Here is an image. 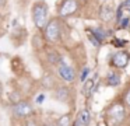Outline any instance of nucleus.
<instances>
[{
	"label": "nucleus",
	"mask_w": 130,
	"mask_h": 126,
	"mask_svg": "<svg viewBox=\"0 0 130 126\" xmlns=\"http://www.w3.org/2000/svg\"><path fill=\"white\" fill-rule=\"evenodd\" d=\"M48 4L45 2H37L32 6V22L38 30H43L48 22Z\"/></svg>",
	"instance_id": "f257e3e1"
},
{
	"label": "nucleus",
	"mask_w": 130,
	"mask_h": 126,
	"mask_svg": "<svg viewBox=\"0 0 130 126\" xmlns=\"http://www.w3.org/2000/svg\"><path fill=\"white\" fill-rule=\"evenodd\" d=\"M43 32H45V38L48 39L51 44H56L60 41V36H62V27H60V22L57 18L51 20L49 22H46L45 28H43Z\"/></svg>",
	"instance_id": "f03ea898"
},
{
	"label": "nucleus",
	"mask_w": 130,
	"mask_h": 126,
	"mask_svg": "<svg viewBox=\"0 0 130 126\" xmlns=\"http://www.w3.org/2000/svg\"><path fill=\"white\" fill-rule=\"evenodd\" d=\"M80 8L78 0H63L59 7V16L60 17H70L76 14Z\"/></svg>",
	"instance_id": "7ed1b4c3"
},
{
	"label": "nucleus",
	"mask_w": 130,
	"mask_h": 126,
	"mask_svg": "<svg viewBox=\"0 0 130 126\" xmlns=\"http://www.w3.org/2000/svg\"><path fill=\"white\" fill-rule=\"evenodd\" d=\"M108 116L113 123H120L123 122L126 112H124V106L122 104H113L109 109H108Z\"/></svg>",
	"instance_id": "20e7f679"
},
{
	"label": "nucleus",
	"mask_w": 130,
	"mask_h": 126,
	"mask_svg": "<svg viewBox=\"0 0 130 126\" xmlns=\"http://www.w3.org/2000/svg\"><path fill=\"white\" fill-rule=\"evenodd\" d=\"M129 60H130V55L126 50H119L118 53H115L112 56V64L118 69H124L129 64Z\"/></svg>",
	"instance_id": "39448f33"
},
{
	"label": "nucleus",
	"mask_w": 130,
	"mask_h": 126,
	"mask_svg": "<svg viewBox=\"0 0 130 126\" xmlns=\"http://www.w3.org/2000/svg\"><path fill=\"white\" fill-rule=\"evenodd\" d=\"M13 112H14L17 116L25 118V116H28V115H31L34 111H32V106L29 105L28 102H25V101H20V102L14 104V106H13Z\"/></svg>",
	"instance_id": "423d86ee"
},
{
	"label": "nucleus",
	"mask_w": 130,
	"mask_h": 126,
	"mask_svg": "<svg viewBox=\"0 0 130 126\" xmlns=\"http://www.w3.org/2000/svg\"><path fill=\"white\" fill-rule=\"evenodd\" d=\"M57 72H59L60 77H62L64 81H67V83H71V81H74V78H76V73H74V70L71 69L70 66L64 64V63H59V69H57Z\"/></svg>",
	"instance_id": "0eeeda50"
},
{
	"label": "nucleus",
	"mask_w": 130,
	"mask_h": 126,
	"mask_svg": "<svg viewBox=\"0 0 130 126\" xmlns=\"http://www.w3.org/2000/svg\"><path fill=\"white\" fill-rule=\"evenodd\" d=\"M99 18L105 22L112 21V20L115 18V10H113L110 6H102L101 10H99Z\"/></svg>",
	"instance_id": "6e6552de"
},
{
	"label": "nucleus",
	"mask_w": 130,
	"mask_h": 126,
	"mask_svg": "<svg viewBox=\"0 0 130 126\" xmlns=\"http://www.w3.org/2000/svg\"><path fill=\"white\" fill-rule=\"evenodd\" d=\"M94 91V80H85L84 81V86H83V94L85 95V97H91V94H92Z\"/></svg>",
	"instance_id": "1a4fd4ad"
},
{
	"label": "nucleus",
	"mask_w": 130,
	"mask_h": 126,
	"mask_svg": "<svg viewBox=\"0 0 130 126\" xmlns=\"http://www.w3.org/2000/svg\"><path fill=\"white\" fill-rule=\"evenodd\" d=\"M78 119H80V122H81L83 126H88L90 125V120H91L90 111H88V109H83L78 115Z\"/></svg>",
	"instance_id": "9d476101"
},
{
	"label": "nucleus",
	"mask_w": 130,
	"mask_h": 126,
	"mask_svg": "<svg viewBox=\"0 0 130 126\" xmlns=\"http://www.w3.org/2000/svg\"><path fill=\"white\" fill-rule=\"evenodd\" d=\"M106 83H108V86H110V87L119 86V83H120V76L116 74V73H112V74H109L106 77Z\"/></svg>",
	"instance_id": "9b49d317"
},
{
	"label": "nucleus",
	"mask_w": 130,
	"mask_h": 126,
	"mask_svg": "<svg viewBox=\"0 0 130 126\" xmlns=\"http://www.w3.org/2000/svg\"><path fill=\"white\" fill-rule=\"evenodd\" d=\"M56 98H57V100H60V101H66L69 98V90L66 88V87H60V88H57Z\"/></svg>",
	"instance_id": "f8f14e48"
},
{
	"label": "nucleus",
	"mask_w": 130,
	"mask_h": 126,
	"mask_svg": "<svg viewBox=\"0 0 130 126\" xmlns=\"http://www.w3.org/2000/svg\"><path fill=\"white\" fill-rule=\"evenodd\" d=\"M91 34H92V35L95 36L99 42L104 41L105 36H106V32H105L104 30H101V28H94V30H91Z\"/></svg>",
	"instance_id": "ddd939ff"
},
{
	"label": "nucleus",
	"mask_w": 130,
	"mask_h": 126,
	"mask_svg": "<svg viewBox=\"0 0 130 126\" xmlns=\"http://www.w3.org/2000/svg\"><path fill=\"white\" fill-rule=\"evenodd\" d=\"M71 125V118L70 115H63L57 119V123L56 126H70Z\"/></svg>",
	"instance_id": "4468645a"
},
{
	"label": "nucleus",
	"mask_w": 130,
	"mask_h": 126,
	"mask_svg": "<svg viewBox=\"0 0 130 126\" xmlns=\"http://www.w3.org/2000/svg\"><path fill=\"white\" fill-rule=\"evenodd\" d=\"M49 62H51L52 64H57L60 63V56L57 52H51L49 53Z\"/></svg>",
	"instance_id": "2eb2a0df"
},
{
	"label": "nucleus",
	"mask_w": 130,
	"mask_h": 126,
	"mask_svg": "<svg viewBox=\"0 0 130 126\" xmlns=\"http://www.w3.org/2000/svg\"><path fill=\"white\" fill-rule=\"evenodd\" d=\"M10 101H11L13 104L20 102V101H21V95H20V92H17V91L11 92V94H10Z\"/></svg>",
	"instance_id": "dca6fc26"
},
{
	"label": "nucleus",
	"mask_w": 130,
	"mask_h": 126,
	"mask_svg": "<svg viewBox=\"0 0 130 126\" xmlns=\"http://www.w3.org/2000/svg\"><path fill=\"white\" fill-rule=\"evenodd\" d=\"M122 16H123V6H120V7H118V10L115 11V17H116V22H118V24L120 22V20L123 18Z\"/></svg>",
	"instance_id": "f3484780"
},
{
	"label": "nucleus",
	"mask_w": 130,
	"mask_h": 126,
	"mask_svg": "<svg viewBox=\"0 0 130 126\" xmlns=\"http://www.w3.org/2000/svg\"><path fill=\"white\" fill-rule=\"evenodd\" d=\"M129 24H130V17H123V18L120 20V22H119L118 25H119L120 28H126Z\"/></svg>",
	"instance_id": "a211bd4d"
},
{
	"label": "nucleus",
	"mask_w": 130,
	"mask_h": 126,
	"mask_svg": "<svg viewBox=\"0 0 130 126\" xmlns=\"http://www.w3.org/2000/svg\"><path fill=\"white\" fill-rule=\"evenodd\" d=\"M88 73H90V69L88 67H85L84 70H83V73H81V81H85V78H87V76H88Z\"/></svg>",
	"instance_id": "6ab92c4d"
},
{
	"label": "nucleus",
	"mask_w": 130,
	"mask_h": 126,
	"mask_svg": "<svg viewBox=\"0 0 130 126\" xmlns=\"http://www.w3.org/2000/svg\"><path fill=\"white\" fill-rule=\"evenodd\" d=\"M88 36H90V41H91V42H92V45H95V46H98V45H99V44H101V42H99V41H98V39H96V38H95V36H94V35H92V34H90V35H88Z\"/></svg>",
	"instance_id": "aec40b11"
},
{
	"label": "nucleus",
	"mask_w": 130,
	"mask_h": 126,
	"mask_svg": "<svg viewBox=\"0 0 130 126\" xmlns=\"http://www.w3.org/2000/svg\"><path fill=\"white\" fill-rule=\"evenodd\" d=\"M113 44H115L116 46H123V45L126 44V41H123V39H113Z\"/></svg>",
	"instance_id": "412c9836"
},
{
	"label": "nucleus",
	"mask_w": 130,
	"mask_h": 126,
	"mask_svg": "<svg viewBox=\"0 0 130 126\" xmlns=\"http://www.w3.org/2000/svg\"><path fill=\"white\" fill-rule=\"evenodd\" d=\"M124 102L130 106V90H127V92L124 94Z\"/></svg>",
	"instance_id": "4be33fe9"
},
{
	"label": "nucleus",
	"mask_w": 130,
	"mask_h": 126,
	"mask_svg": "<svg viewBox=\"0 0 130 126\" xmlns=\"http://www.w3.org/2000/svg\"><path fill=\"white\" fill-rule=\"evenodd\" d=\"M43 100H45V95H43V94H41V95H38L37 102H38V104H41V102H43Z\"/></svg>",
	"instance_id": "5701e85b"
},
{
	"label": "nucleus",
	"mask_w": 130,
	"mask_h": 126,
	"mask_svg": "<svg viewBox=\"0 0 130 126\" xmlns=\"http://www.w3.org/2000/svg\"><path fill=\"white\" fill-rule=\"evenodd\" d=\"M122 6H123V8H127V10H129V8H130V0H126Z\"/></svg>",
	"instance_id": "b1692460"
},
{
	"label": "nucleus",
	"mask_w": 130,
	"mask_h": 126,
	"mask_svg": "<svg viewBox=\"0 0 130 126\" xmlns=\"http://www.w3.org/2000/svg\"><path fill=\"white\" fill-rule=\"evenodd\" d=\"M27 126H37L35 120H27Z\"/></svg>",
	"instance_id": "393cba45"
},
{
	"label": "nucleus",
	"mask_w": 130,
	"mask_h": 126,
	"mask_svg": "<svg viewBox=\"0 0 130 126\" xmlns=\"http://www.w3.org/2000/svg\"><path fill=\"white\" fill-rule=\"evenodd\" d=\"M74 126H81V122H80V119H77L76 122H74Z\"/></svg>",
	"instance_id": "a878e982"
},
{
	"label": "nucleus",
	"mask_w": 130,
	"mask_h": 126,
	"mask_svg": "<svg viewBox=\"0 0 130 126\" xmlns=\"http://www.w3.org/2000/svg\"><path fill=\"white\" fill-rule=\"evenodd\" d=\"M2 92H3V87H2V84H0V95H2Z\"/></svg>",
	"instance_id": "bb28decb"
},
{
	"label": "nucleus",
	"mask_w": 130,
	"mask_h": 126,
	"mask_svg": "<svg viewBox=\"0 0 130 126\" xmlns=\"http://www.w3.org/2000/svg\"><path fill=\"white\" fill-rule=\"evenodd\" d=\"M45 126H56V125H52V123H46Z\"/></svg>",
	"instance_id": "cd10ccee"
},
{
	"label": "nucleus",
	"mask_w": 130,
	"mask_h": 126,
	"mask_svg": "<svg viewBox=\"0 0 130 126\" xmlns=\"http://www.w3.org/2000/svg\"><path fill=\"white\" fill-rule=\"evenodd\" d=\"M2 3H3V0H0V6H2Z\"/></svg>",
	"instance_id": "c85d7f7f"
},
{
	"label": "nucleus",
	"mask_w": 130,
	"mask_h": 126,
	"mask_svg": "<svg viewBox=\"0 0 130 126\" xmlns=\"http://www.w3.org/2000/svg\"><path fill=\"white\" fill-rule=\"evenodd\" d=\"M84 2H88V0H84Z\"/></svg>",
	"instance_id": "c756f323"
},
{
	"label": "nucleus",
	"mask_w": 130,
	"mask_h": 126,
	"mask_svg": "<svg viewBox=\"0 0 130 126\" xmlns=\"http://www.w3.org/2000/svg\"><path fill=\"white\" fill-rule=\"evenodd\" d=\"M129 10H130V8H129Z\"/></svg>",
	"instance_id": "7c9ffc66"
}]
</instances>
